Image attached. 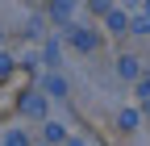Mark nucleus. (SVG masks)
Segmentation results:
<instances>
[{"label": "nucleus", "mask_w": 150, "mask_h": 146, "mask_svg": "<svg viewBox=\"0 0 150 146\" xmlns=\"http://www.w3.org/2000/svg\"><path fill=\"white\" fill-rule=\"evenodd\" d=\"M63 38H67L75 50H83V54H92V50L100 46V33H96V29H88V25H67V29H63Z\"/></svg>", "instance_id": "obj_1"}, {"label": "nucleus", "mask_w": 150, "mask_h": 146, "mask_svg": "<svg viewBox=\"0 0 150 146\" xmlns=\"http://www.w3.org/2000/svg\"><path fill=\"white\" fill-rule=\"evenodd\" d=\"M117 75H121V79H138V75H142V67H138L134 54H121V59H117Z\"/></svg>", "instance_id": "obj_2"}, {"label": "nucleus", "mask_w": 150, "mask_h": 146, "mask_svg": "<svg viewBox=\"0 0 150 146\" xmlns=\"http://www.w3.org/2000/svg\"><path fill=\"white\" fill-rule=\"evenodd\" d=\"M42 88H46L54 100H63V96H67V79H63V75H46V79H42Z\"/></svg>", "instance_id": "obj_3"}, {"label": "nucleus", "mask_w": 150, "mask_h": 146, "mask_svg": "<svg viewBox=\"0 0 150 146\" xmlns=\"http://www.w3.org/2000/svg\"><path fill=\"white\" fill-rule=\"evenodd\" d=\"M125 29H129V17L112 9V13H108V33H125Z\"/></svg>", "instance_id": "obj_4"}, {"label": "nucleus", "mask_w": 150, "mask_h": 146, "mask_svg": "<svg viewBox=\"0 0 150 146\" xmlns=\"http://www.w3.org/2000/svg\"><path fill=\"white\" fill-rule=\"evenodd\" d=\"M21 108H25L29 117H42V113H46V100H42V96H25V100H21Z\"/></svg>", "instance_id": "obj_5"}, {"label": "nucleus", "mask_w": 150, "mask_h": 146, "mask_svg": "<svg viewBox=\"0 0 150 146\" xmlns=\"http://www.w3.org/2000/svg\"><path fill=\"white\" fill-rule=\"evenodd\" d=\"M59 138L67 142V125L63 121H46V142H59Z\"/></svg>", "instance_id": "obj_6"}, {"label": "nucleus", "mask_w": 150, "mask_h": 146, "mask_svg": "<svg viewBox=\"0 0 150 146\" xmlns=\"http://www.w3.org/2000/svg\"><path fill=\"white\" fill-rule=\"evenodd\" d=\"M71 13H75V4H50V17H54V21H67Z\"/></svg>", "instance_id": "obj_7"}, {"label": "nucleus", "mask_w": 150, "mask_h": 146, "mask_svg": "<svg viewBox=\"0 0 150 146\" xmlns=\"http://www.w3.org/2000/svg\"><path fill=\"white\" fill-rule=\"evenodd\" d=\"M117 121H121V130H134V125H138V113H134V108H121Z\"/></svg>", "instance_id": "obj_8"}, {"label": "nucleus", "mask_w": 150, "mask_h": 146, "mask_svg": "<svg viewBox=\"0 0 150 146\" xmlns=\"http://www.w3.org/2000/svg\"><path fill=\"white\" fill-rule=\"evenodd\" d=\"M129 29H134V33H138V38H150V17H138V21H134V25H129Z\"/></svg>", "instance_id": "obj_9"}, {"label": "nucleus", "mask_w": 150, "mask_h": 146, "mask_svg": "<svg viewBox=\"0 0 150 146\" xmlns=\"http://www.w3.org/2000/svg\"><path fill=\"white\" fill-rule=\"evenodd\" d=\"M4 146H29V138H25V134H21V130H13V134H8V138H4Z\"/></svg>", "instance_id": "obj_10"}, {"label": "nucleus", "mask_w": 150, "mask_h": 146, "mask_svg": "<svg viewBox=\"0 0 150 146\" xmlns=\"http://www.w3.org/2000/svg\"><path fill=\"white\" fill-rule=\"evenodd\" d=\"M46 63H50V67L59 63V38H54V42H46Z\"/></svg>", "instance_id": "obj_11"}, {"label": "nucleus", "mask_w": 150, "mask_h": 146, "mask_svg": "<svg viewBox=\"0 0 150 146\" xmlns=\"http://www.w3.org/2000/svg\"><path fill=\"white\" fill-rule=\"evenodd\" d=\"M8 71H13V59H8V54H0V75H8Z\"/></svg>", "instance_id": "obj_12"}, {"label": "nucleus", "mask_w": 150, "mask_h": 146, "mask_svg": "<svg viewBox=\"0 0 150 146\" xmlns=\"http://www.w3.org/2000/svg\"><path fill=\"white\" fill-rule=\"evenodd\" d=\"M138 96H142V100H150V79H142V88H138Z\"/></svg>", "instance_id": "obj_13"}, {"label": "nucleus", "mask_w": 150, "mask_h": 146, "mask_svg": "<svg viewBox=\"0 0 150 146\" xmlns=\"http://www.w3.org/2000/svg\"><path fill=\"white\" fill-rule=\"evenodd\" d=\"M146 113H150V100H146Z\"/></svg>", "instance_id": "obj_14"}, {"label": "nucleus", "mask_w": 150, "mask_h": 146, "mask_svg": "<svg viewBox=\"0 0 150 146\" xmlns=\"http://www.w3.org/2000/svg\"><path fill=\"white\" fill-rule=\"evenodd\" d=\"M71 146H83V142H71Z\"/></svg>", "instance_id": "obj_15"}]
</instances>
